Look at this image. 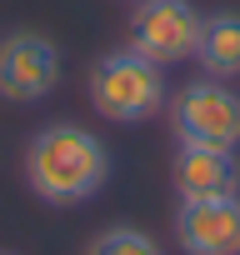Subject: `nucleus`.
<instances>
[{"mask_svg":"<svg viewBox=\"0 0 240 255\" xmlns=\"http://www.w3.org/2000/svg\"><path fill=\"white\" fill-rule=\"evenodd\" d=\"M110 180V150L95 130L75 120L40 125L25 145V185L45 205H85L105 190Z\"/></svg>","mask_w":240,"mask_h":255,"instance_id":"nucleus-1","label":"nucleus"},{"mask_svg":"<svg viewBox=\"0 0 240 255\" xmlns=\"http://www.w3.org/2000/svg\"><path fill=\"white\" fill-rule=\"evenodd\" d=\"M85 95L95 105V115L115 120V125H145L165 110L170 90H165V70L145 55L125 50H105L90 75H85Z\"/></svg>","mask_w":240,"mask_h":255,"instance_id":"nucleus-2","label":"nucleus"},{"mask_svg":"<svg viewBox=\"0 0 240 255\" xmlns=\"http://www.w3.org/2000/svg\"><path fill=\"white\" fill-rule=\"evenodd\" d=\"M170 135L175 145H200V150H235L240 145V90L215 75L185 80L170 100Z\"/></svg>","mask_w":240,"mask_h":255,"instance_id":"nucleus-3","label":"nucleus"},{"mask_svg":"<svg viewBox=\"0 0 240 255\" xmlns=\"http://www.w3.org/2000/svg\"><path fill=\"white\" fill-rule=\"evenodd\" d=\"M200 20L205 15L190 0H135V10H130V50L155 60L160 70L180 65V60H195Z\"/></svg>","mask_w":240,"mask_h":255,"instance_id":"nucleus-4","label":"nucleus"},{"mask_svg":"<svg viewBox=\"0 0 240 255\" xmlns=\"http://www.w3.org/2000/svg\"><path fill=\"white\" fill-rule=\"evenodd\" d=\"M60 85V45L40 30H10L0 35V100L35 105L55 95Z\"/></svg>","mask_w":240,"mask_h":255,"instance_id":"nucleus-5","label":"nucleus"},{"mask_svg":"<svg viewBox=\"0 0 240 255\" xmlns=\"http://www.w3.org/2000/svg\"><path fill=\"white\" fill-rule=\"evenodd\" d=\"M175 240L185 255H240V195L180 200Z\"/></svg>","mask_w":240,"mask_h":255,"instance_id":"nucleus-6","label":"nucleus"},{"mask_svg":"<svg viewBox=\"0 0 240 255\" xmlns=\"http://www.w3.org/2000/svg\"><path fill=\"white\" fill-rule=\"evenodd\" d=\"M170 180H175V195H180V200L240 195V165H235V150L175 145V155H170Z\"/></svg>","mask_w":240,"mask_h":255,"instance_id":"nucleus-7","label":"nucleus"},{"mask_svg":"<svg viewBox=\"0 0 240 255\" xmlns=\"http://www.w3.org/2000/svg\"><path fill=\"white\" fill-rule=\"evenodd\" d=\"M195 60H200V75L240 80V10H215L200 20Z\"/></svg>","mask_w":240,"mask_h":255,"instance_id":"nucleus-8","label":"nucleus"},{"mask_svg":"<svg viewBox=\"0 0 240 255\" xmlns=\"http://www.w3.org/2000/svg\"><path fill=\"white\" fill-rule=\"evenodd\" d=\"M85 255H160V245L140 230V225H110L90 240Z\"/></svg>","mask_w":240,"mask_h":255,"instance_id":"nucleus-9","label":"nucleus"}]
</instances>
